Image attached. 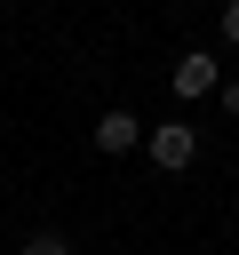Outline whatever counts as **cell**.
Instances as JSON below:
<instances>
[{
	"label": "cell",
	"instance_id": "1",
	"mask_svg": "<svg viewBox=\"0 0 239 255\" xmlns=\"http://www.w3.org/2000/svg\"><path fill=\"white\" fill-rule=\"evenodd\" d=\"M143 151H151V167L175 175V167L199 159V128H191V120H159V128H143Z\"/></svg>",
	"mask_w": 239,
	"mask_h": 255
},
{
	"label": "cell",
	"instance_id": "2",
	"mask_svg": "<svg viewBox=\"0 0 239 255\" xmlns=\"http://www.w3.org/2000/svg\"><path fill=\"white\" fill-rule=\"evenodd\" d=\"M167 88H175L183 104H199V96H215V88H223V64H215L207 48H183V56H175V72H167Z\"/></svg>",
	"mask_w": 239,
	"mask_h": 255
},
{
	"label": "cell",
	"instance_id": "3",
	"mask_svg": "<svg viewBox=\"0 0 239 255\" xmlns=\"http://www.w3.org/2000/svg\"><path fill=\"white\" fill-rule=\"evenodd\" d=\"M143 143V120L127 112V104H112L104 120H96V151H135Z\"/></svg>",
	"mask_w": 239,
	"mask_h": 255
},
{
	"label": "cell",
	"instance_id": "4",
	"mask_svg": "<svg viewBox=\"0 0 239 255\" xmlns=\"http://www.w3.org/2000/svg\"><path fill=\"white\" fill-rule=\"evenodd\" d=\"M16 255H72V239H64V231H32Z\"/></svg>",
	"mask_w": 239,
	"mask_h": 255
},
{
	"label": "cell",
	"instance_id": "5",
	"mask_svg": "<svg viewBox=\"0 0 239 255\" xmlns=\"http://www.w3.org/2000/svg\"><path fill=\"white\" fill-rule=\"evenodd\" d=\"M223 40L239 48V0H223Z\"/></svg>",
	"mask_w": 239,
	"mask_h": 255
},
{
	"label": "cell",
	"instance_id": "6",
	"mask_svg": "<svg viewBox=\"0 0 239 255\" xmlns=\"http://www.w3.org/2000/svg\"><path fill=\"white\" fill-rule=\"evenodd\" d=\"M215 96H223V112H231V120H239V80H223V88H215Z\"/></svg>",
	"mask_w": 239,
	"mask_h": 255
}]
</instances>
